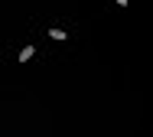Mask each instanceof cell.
<instances>
[{
  "label": "cell",
  "instance_id": "cell-2",
  "mask_svg": "<svg viewBox=\"0 0 153 137\" xmlns=\"http://www.w3.org/2000/svg\"><path fill=\"white\" fill-rule=\"evenodd\" d=\"M33 56H36V46H23L20 49V62H30Z\"/></svg>",
  "mask_w": 153,
  "mask_h": 137
},
{
  "label": "cell",
  "instance_id": "cell-1",
  "mask_svg": "<svg viewBox=\"0 0 153 137\" xmlns=\"http://www.w3.org/2000/svg\"><path fill=\"white\" fill-rule=\"evenodd\" d=\"M49 39L62 42V39H68V33H65V30H59V26H49Z\"/></svg>",
  "mask_w": 153,
  "mask_h": 137
},
{
  "label": "cell",
  "instance_id": "cell-3",
  "mask_svg": "<svg viewBox=\"0 0 153 137\" xmlns=\"http://www.w3.org/2000/svg\"><path fill=\"white\" fill-rule=\"evenodd\" d=\"M114 3H117V7H127V0H114Z\"/></svg>",
  "mask_w": 153,
  "mask_h": 137
}]
</instances>
